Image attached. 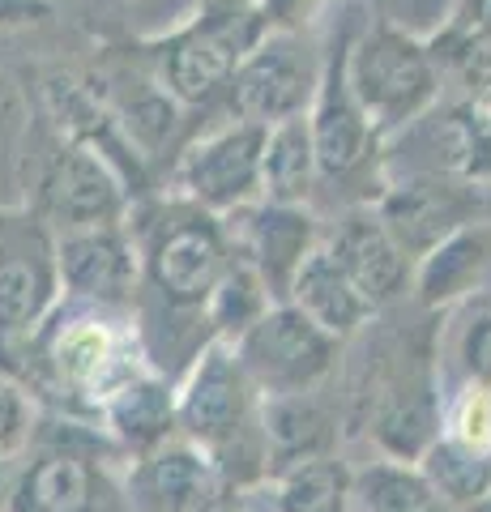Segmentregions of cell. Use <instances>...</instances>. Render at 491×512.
Returning a JSON list of instances; mask_svg holds the SVG:
<instances>
[{"mask_svg":"<svg viewBox=\"0 0 491 512\" xmlns=\"http://www.w3.org/2000/svg\"><path fill=\"white\" fill-rule=\"evenodd\" d=\"M176 431L205 448L231 487L269 478L261 440V393L235 359L231 342H210L176 393Z\"/></svg>","mask_w":491,"mask_h":512,"instance_id":"cell-1","label":"cell"},{"mask_svg":"<svg viewBox=\"0 0 491 512\" xmlns=\"http://www.w3.org/2000/svg\"><path fill=\"white\" fill-rule=\"evenodd\" d=\"M137 256L141 282L158 303L176 312H205V299L231 265L235 248L223 214L176 197L146 210V222H137Z\"/></svg>","mask_w":491,"mask_h":512,"instance_id":"cell-2","label":"cell"},{"mask_svg":"<svg viewBox=\"0 0 491 512\" xmlns=\"http://www.w3.org/2000/svg\"><path fill=\"white\" fill-rule=\"evenodd\" d=\"M257 0H210L193 22L150 43L154 77L180 107H210L227 94L231 73L261 43Z\"/></svg>","mask_w":491,"mask_h":512,"instance_id":"cell-3","label":"cell"},{"mask_svg":"<svg viewBox=\"0 0 491 512\" xmlns=\"http://www.w3.org/2000/svg\"><path fill=\"white\" fill-rule=\"evenodd\" d=\"M346 77L380 141L406 133L432 111L440 94V64L432 47L385 18H376L368 30H355L351 52H346Z\"/></svg>","mask_w":491,"mask_h":512,"instance_id":"cell-4","label":"cell"},{"mask_svg":"<svg viewBox=\"0 0 491 512\" xmlns=\"http://www.w3.org/2000/svg\"><path fill=\"white\" fill-rule=\"evenodd\" d=\"M9 512H133L99 461V440L77 427L47 436L9 487Z\"/></svg>","mask_w":491,"mask_h":512,"instance_id":"cell-5","label":"cell"},{"mask_svg":"<svg viewBox=\"0 0 491 512\" xmlns=\"http://www.w3.org/2000/svg\"><path fill=\"white\" fill-rule=\"evenodd\" d=\"M231 350L248 372L252 389L261 397H274V393L325 389V380L334 376L342 359V338L325 333L291 303H274L257 325H248L231 342Z\"/></svg>","mask_w":491,"mask_h":512,"instance_id":"cell-6","label":"cell"},{"mask_svg":"<svg viewBox=\"0 0 491 512\" xmlns=\"http://www.w3.org/2000/svg\"><path fill=\"white\" fill-rule=\"evenodd\" d=\"M321 60L325 52H316L304 30H265L227 82L223 99L231 116L265 128L287 116H304L321 86Z\"/></svg>","mask_w":491,"mask_h":512,"instance_id":"cell-7","label":"cell"},{"mask_svg":"<svg viewBox=\"0 0 491 512\" xmlns=\"http://www.w3.org/2000/svg\"><path fill=\"white\" fill-rule=\"evenodd\" d=\"M56 295V235L35 214H9L0 222V350L35 338Z\"/></svg>","mask_w":491,"mask_h":512,"instance_id":"cell-8","label":"cell"},{"mask_svg":"<svg viewBox=\"0 0 491 512\" xmlns=\"http://www.w3.org/2000/svg\"><path fill=\"white\" fill-rule=\"evenodd\" d=\"M355 30L346 26L342 39L329 47L321 60V86L312 94L308 107V128H312V146H316V171L321 180H355L368 167H376L380 137L363 116V107L346 77V52H351Z\"/></svg>","mask_w":491,"mask_h":512,"instance_id":"cell-9","label":"cell"},{"mask_svg":"<svg viewBox=\"0 0 491 512\" xmlns=\"http://www.w3.org/2000/svg\"><path fill=\"white\" fill-rule=\"evenodd\" d=\"M30 214L52 235L73 227H99V222H124L129 188H124V180L112 171L107 158H99L86 146H73V141H60L35 180Z\"/></svg>","mask_w":491,"mask_h":512,"instance_id":"cell-10","label":"cell"},{"mask_svg":"<svg viewBox=\"0 0 491 512\" xmlns=\"http://www.w3.org/2000/svg\"><path fill=\"white\" fill-rule=\"evenodd\" d=\"M261 146L265 124L231 120L227 128L188 146L176 167L180 197L197 201L210 214H235L261 201Z\"/></svg>","mask_w":491,"mask_h":512,"instance_id":"cell-11","label":"cell"},{"mask_svg":"<svg viewBox=\"0 0 491 512\" xmlns=\"http://www.w3.org/2000/svg\"><path fill=\"white\" fill-rule=\"evenodd\" d=\"M376 214L389 227V235L398 239V248L410 261H419L445 235H453L457 227H466V222L483 214V192L479 184L453 180V175L410 171L406 180L389 184L376 197Z\"/></svg>","mask_w":491,"mask_h":512,"instance_id":"cell-12","label":"cell"},{"mask_svg":"<svg viewBox=\"0 0 491 512\" xmlns=\"http://www.w3.org/2000/svg\"><path fill=\"white\" fill-rule=\"evenodd\" d=\"M56 274L60 291L86 299L94 308H129L141 282L137 239L124 222H99V227L56 231Z\"/></svg>","mask_w":491,"mask_h":512,"instance_id":"cell-13","label":"cell"},{"mask_svg":"<svg viewBox=\"0 0 491 512\" xmlns=\"http://www.w3.org/2000/svg\"><path fill=\"white\" fill-rule=\"evenodd\" d=\"M124 491L133 512H227L235 487L205 448L171 436L167 444L137 457Z\"/></svg>","mask_w":491,"mask_h":512,"instance_id":"cell-14","label":"cell"},{"mask_svg":"<svg viewBox=\"0 0 491 512\" xmlns=\"http://www.w3.org/2000/svg\"><path fill=\"white\" fill-rule=\"evenodd\" d=\"M227 235L235 256H244L257 269V278L274 295V303H287L299 265L321 244L308 205H274V201H252L244 210H235V218L227 222Z\"/></svg>","mask_w":491,"mask_h":512,"instance_id":"cell-15","label":"cell"},{"mask_svg":"<svg viewBox=\"0 0 491 512\" xmlns=\"http://www.w3.org/2000/svg\"><path fill=\"white\" fill-rule=\"evenodd\" d=\"M325 252L334 256V265L342 269L351 286L363 295L372 312L389 308L393 299L406 291V282L415 278V261L398 248V239L389 235V227L380 222L376 205H355L346 210L342 222L325 239Z\"/></svg>","mask_w":491,"mask_h":512,"instance_id":"cell-16","label":"cell"},{"mask_svg":"<svg viewBox=\"0 0 491 512\" xmlns=\"http://www.w3.org/2000/svg\"><path fill=\"white\" fill-rule=\"evenodd\" d=\"M99 419L124 453L141 457L176 436V393L150 367H133L99 397Z\"/></svg>","mask_w":491,"mask_h":512,"instance_id":"cell-17","label":"cell"},{"mask_svg":"<svg viewBox=\"0 0 491 512\" xmlns=\"http://www.w3.org/2000/svg\"><path fill=\"white\" fill-rule=\"evenodd\" d=\"M261 440L269 474L295 466L304 457H321L338 448V406H329L321 389L261 397Z\"/></svg>","mask_w":491,"mask_h":512,"instance_id":"cell-18","label":"cell"},{"mask_svg":"<svg viewBox=\"0 0 491 512\" xmlns=\"http://www.w3.org/2000/svg\"><path fill=\"white\" fill-rule=\"evenodd\" d=\"M415 265V291L427 312L483 291V282L491 278V222L474 218L466 227H457Z\"/></svg>","mask_w":491,"mask_h":512,"instance_id":"cell-19","label":"cell"},{"mask_svg":"<svg viewBox=\"0 0 491 512\" xmlns=\"http://www.w3.org/2000/svg\"><path fill=\"white\" fill-rule=\"evenodd\" d=\"M419 141H423V150L432 154L419 171L453 175V180H466V184L491 180V111H487V103H462V107H449L445 116H427L419 128Z\"/></svg>","mask_w":491,"mask_h":512,"instance_id":"cell-20","label":"cell"},{"mask_svg":"<svg viewBox=\"0 0 491 512\" xmlns=\"http://www.w3.org/2000/svg\"><path fill=\"white\" fill-rule=\"evenodd\" d=\"M287 303L304 312L308 320H316L325 333L342 338V342L355 338V333L376 316L368 303H363V295L351 286V278L334 265V256L325 252V244H316L308 252V261L299 265V274H295L291 291H287Z\"/></svg>","mask_w":491,"mask_h":512,"instance_id":"cell-21","label":"cell"},{"mask_svg":"<svg viewBox=\"0 0 491 512\" xmlns=\"http://www.w3.org/2000/svg\"><path fill=\"white\" fill-rule=\"evenodd\" d=\"M316 180V146H312V128L308 111L304 116H287L265 128V146H261V201L274 205H308Z\"/></svg>","mask_w":491,"mask_h":512,"instance_id":"cell-22","label":"cell"},{"mask_svg":"<svg viewBox=\"0 0 491 512\" xmlns=\"http://www.w3.org/2000/svg\"><path fill=\"white\" fill-rule=\"evenodd\" d=\"M351 512H453L419 466L402 457L368 461L351 474Z\"/></svg>","mask_w":491,"mask_h":512,"instance_id":"cell-23","label":"cell"},{"mask_svg":"<svg viewBox=\"0 0 491 512\" xmlns=\"http://www.w3.org/2000/svg\"><path fill=\"white\" fill-rule=\"evenodd\" d=\"M415 466L453 512H466L491 491V448L470 444L462 436H436L419 453Z\"/></svg>","mask_w":491,"mask_h":512,"instance_id":"cell-24","label":"cell"},{"mask_svg":"<svg viewBox=\"0 0 491 512\" xmlns=\"http://www.w3.org/2000/svg\"><path fill=\"white\" fill-rule=\"evenodd\" d=\"M351 466L338 453L304 457L274 478V512H351Z\"/></svg>","mask_w":491,"mask_h":512,"instance_id":"cell-25","label":"cell"},{"mask_svg":"<svg viewBox=\"0 0 491 512\" xmlns=\"http://www.w3.org/2000/svg\"><path fill=\"white\" fill-rule=\"evenodd\" d=\"M274 308V295L265 291V282L257 278V269H252L244 256H231V265L223 269V278L205 299V320H210L214 338L218 342H235L248 325H257V320Z\"/></svg>","mask_w":491,"mask_h":512,"instance_id":"cell-26","label":"cell"},{"mask_svg":"<svg viewBox=\"0 0 491 512\" xmlns=\"http://www.w3.org/2000/svg\"><path fill=\"white\" fill-rule=\"evenodd\" d=\"M453 355L462 363L466 380L491 389V295H474L462 312V325H457L453 338Z\"/></svg>","mask_w":491,"mask_h":512,"instance_id":"cell-27","label":"cell"},{"mask_svg":"<svg viewBox=\"0 0 491 512\" xmlns=\"http://www.w3.org/2000/svg\"><path fill=\"white\" fill-rule=\"evenodd\" d=\"M491 43V0H462L453 13V22L445 35H436L432 43V56L436 64L440 60H457L462 52H470V47H483Z\"/></svg>","mask_w":491,"mask_h":512,"instance_id":"cell-28","label":"cell"},{"mask_svg":"<svg viewBox=\"0 0 491 512\" xmlns=\"http://www.w3.org/2000/svg\"><path fill=\"white\" fill-rule=\"evenodd\" d=\"M30 440V406L13 380L0 376V461L13 457Z\"/></svg>","mask_w":491,"mask_h":512,"instance_id":"cell-29","label":"cell"},{"mask_svg":"<svg viewBox=\"0 0 491 512\" xmlns=\"http://www.w3.org/2000/svg\"><path fill=\"white\" fill-rule=\"evenodd\" d=\"M321 5L325 0H257V9H261L269 30H304Z\"/></svg>","mask_w":491,"mask_h":512,"instance_id":"cell-30","label":"cell"},{"mask_svg":"<svg viewBox=\"0 0 491 512\" xmlns=\"http://www.w3.org/2000/svg\"><path fill=\"white\" fill-rule=\"evenodd\" d=\"M56 9V0H0V30H18L47 22Z\"/></svg>","mask_w":491,"mask_h":512,"instance_id":"cell-31","label":"cell"},{"mask_svg":"<svg viewBox=\"0 0 491 512\" xmlns=\"http://www.w3.org/2000/svg\"><path fill=\"white\" fill-rule=\"evenodd\" d=\"M466 512H491V491H487V495H483V500L474 504V508H466Z\"/></svg>","mask_w":491,"mask_h":512,"instance_id":"cell-32","label":"cell"},{"mask_svg":"<svg viewBox=\"0 0 491 512\" xmlns=\"http://www.w3.org/2000/svg\"><path fill=\"white\" fill-rule=\"evenodd\" d=\"M479 103H487V111H491V73H487V90H483V99Z\"/></svg>","mask_w":491,"mask_h":512,"instance_id":"cell-33","label":"cell"},{"mask_svg":"<svg viewBox=\"0 0 491 512\" xmlns=\"http://www.w3.org/2000/svg\"><path fill=\"white\" fill-rule=\"evenodd\" d=\"M5 218H9V214H5V210H0V222H5Z\"/></svg>","mask_w":491,"mask_h":512,"instance_id":"cell-34","label":"cell"}]
</instances>
